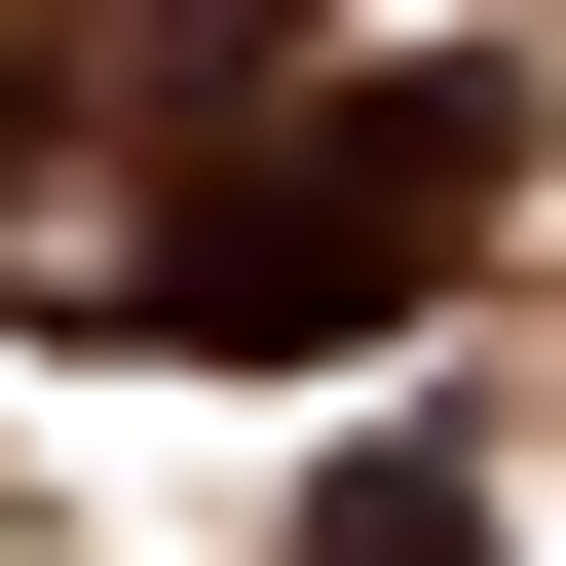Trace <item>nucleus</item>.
I'll use <instances>...</instances> for the list:
<instances>
[{
    "label": "nucleus",
    "mask_w": 566,
    "mask_h": 566,
    "mask_svg": "<svg viewBox=\"0 0 566 566\" xmlns=\"http://www.w3.org/2000/svg\"><path fill=\"white\" fill-rule=\"evenodd\" d=\"M491 189H528V76H491V39H378V76H303L264 151H189V227H151V340H227V378H340V340H416L453 264H491Z\"/></svg>",
    "instance_id": "f257e3e1"
}]
</instances>
